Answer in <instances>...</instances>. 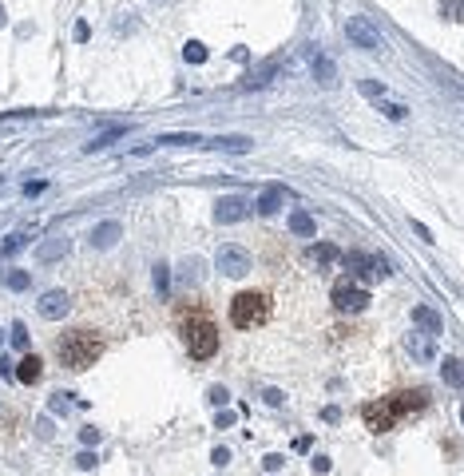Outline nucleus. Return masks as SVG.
Masks as SVG:
<instances>
[{"mask_svg":"<svg viewBox=\"0 0 464 476\" xmlns=\"http://www.w3.org/2000/svg\"><path fill=\"white\" fill-rule=\"evenodd\" d=\"M266 468H270V472H278V468H282V456L270 453V456H266Z\"/></svg>","mask_w":464,"mask_h":476,"instance_id":"a18cd8bd","label":"nucleus"},{"mask_svg":"<svg viewBox=\"0 0 464 476\" xmlns=\"http://www.w3.org/2000/svg\"><path fill=\"white\" fill-rule=\"evenodd\" d=\"M120 135H127V127H111V131H103L96 143H88V151H100V147H108L111 139H120Z\"/></svg>","mask_w":464,"mask_h":476,"instance_id":"cd10ccee","label":"nucleus"},{"mask_svg":"<svg viewBox=\"0 0 464 476\" xmlns=\"http://www.w3.org/2000/svg\"><path fill=\"white\" fill-rule=\"evenodd\" d=\"M103 349H108V342H103L96 330H72V333L60 337L56 357H60V366H67V369H88L103 357Z\"/></svg>","mask_w":464,"mask_h":476,"instance_id":"f03ea898","label":"nucleus"},{"mask_svg":"<svg viewBox=\"0 0 464 476\" xmlns=\"http://www.w3.org/2000/svg\"><path fill=\"white\" fill-rule=\"evenodd\" d=\"M345 270L354 278H361V274H373V255H361V250H349L345 255Z\"/></svg>","mask_w":464,"mask_h":476,"instance_id":"dca6fc26","label":"nucleus"},{"mask_svg":"<svg viewBox=\"0 0 464 476\" xmlns=\"http://www.w3.org/2000/svg\"><path fill=\"white\" fill-rule=\"evenodd\" d=\"M290 231L298 234V238H314L318 226H314V219H309L306 211H294V214H290Z\"/></svg>","mask_w":464,"mask_h":476,"instance_id":"6ab92c4d","label":"nucleus"},{"mask_svg":"<svg viewBox=\"0 0 464 476\" xmlns=\"http://www.w3.org/2000/svg\"><path fill=\"white\" fill-rule=\"evenodd\" d=\"M210 147H226V151H250L254 143H250L246 135H234V139L226 135V139H210Z\"/></svg>","mask_w":464,"mask_h":476,"instance_id":"b1692460","label":"nucleus"},{"mask_svg":"<svg viewBox=\"0 0 464 476\" xmlns=\"http://www.w3.org/2000/svg\"><path fill=\"white\" fill-rule=\"evenodd\" d=\"M321 421H326V425H337V421H342V413L333 409V405H326V409H321Z\"/></svg>","mask_w":464,"mask_h":476,"instance_id":"ea45409f","label":"nucleus"},{"mask_svg":"<svg viewBox=\"0 0 464 476\" xmlns=\"http://www.w3.org/2000/svg\"><path fill=\"white\" fill-rule=\"evenodd\" d=\"M345 36H349V40H354V44L369 48V52H377V48H381V36L373 32V24L365 20V16H354V20L345 24Z\"/></svg>","mask_w":464,"mask_h":476,"instance_id":"1a4fd4ad","label":"nucleus"},{"mask_svg":"<svg viewBox=\"0 0 464 476\" xmlns=\"http://www.w3.org/2000/svg\"><path fill=\"white\" fill-rule=\"evenodd\" d=\"M155 294L159 298H171V266H155Z\"/></svg>","mask_w":464,"mask_h":476,"instance_id":"412c9836","label":"nucleus"},{"mask_svg":"<svg viewBox=\"0 0 464 476\" xmlns=\"http://www.w3.org/2000/svg\"><path fill=\"white\" fill-rule=\"evenodd\" d=\"M179 330H183V342H187L191 357L207 361V357L219 354V330H214V321L207 314H187V318L179 321Z\"/></svg>","mask_w":464,"mask_h":476,"instance_id":"7ed1b4c3","label":"nucleus"},{"mask_svg":"<svg viewBox=\"0 0 464 476\" xmlns=\"http://www.w3.org/2000/svg\"><path fill=\"white\" fill-rule=\"evenodd\" d=\"M405 349H409L413 361H432V357H437V342H432V333H420V330L405 333Z\"/></svg>","mask_w":464,"mask_h":476,"instance_id":"9d476101","label":"nucleus"},{"mask_svg":"<svg viewBox=\"0 0 464 476\" xmlns=\"http://www.w3.org/2000/svg\"><path fill=\"white\" fill-rule=\"evenodd\" d=\"M0 342H4V333H0Z\"/></svg>","mask_w":464,"mask_h":476,"instance_id":"3c124183","label":"nucleus"},{"mask_svg":"<svg viewBox=\"0 0 464 476\" xmlns=\"http://www.w3.org/2000/svg\"><path fill=\"white\" fill-rule=\"evenodd\" d=\"M120 222H100V226H96V231H91V246H96V250H108V246H115L120 243Z\"/></svg>","mask_w":464,"mask_h":476,"instance_id":"ddd939ff","label":"nucleus"},{"mask_svg":"<svg viewBox=\"0 0 464 476\" xmlns=\"http://www.w3.org/2000/svg\"><path fill=\"white\" fill-rule=\"evenodd\" d=\"M342 258V250L333 243H318V246H309V262H318V266H330V262H337Z\"/></svg>","mask_w":464,"mask_h":476,"instance_id":"a211bd4d","label":"nucleus"},{"mask_svg":"<svg viewBox=\"0 0 464 476\" xmlns=\"http://www.w3.org/2000/svg\"><path fill=\"white\" fill-rule=\"evenodd\" d=\"M389 274V262L381 255H373V278H385Z\"/></svg>","mask_w":464,"mask_h":476,"instance_id":"4c0bfd02","label":"nucleus"},{"mask_svg":"<svg viewBox=\"0 0 464 476\" xmlns=\"http://www.w3.org/2000/svg\"><path fill=\"white\" fill-rule=\"evenodd\" d=\"M460 421H464V405H460Z\"/></svg>","mask_w":464,"mask_h":476,"instance_id":"8fccbe9b","label":"nucleus"},{"mask_svg":"<svg viewBox=\"0 0 464 476\" xmlns=\"http://www.w3.org/2000/svg\"><path fill=\"white\" fill-rule=\"evenodd\" d=\"M36 432H40V437H44V441H48V437H52V432H56V425H52V421H40V429H36Z\"/></svg>","mask_w":464,"mask_h":476,"instance_id":"de8ad7c7","label":"nucleus"},{"mask_svg":"<svg viewBox=\"0 0 464 476\" xmlns=\"http://www.w3.org/2000/svg\"><path fill=\"white\" fill-rule=\"evenodd\" d=\"M207 397H210V405H219V409H222V405L231 401V393H226V385H210V393H207Z\"/></svg>","mask_w":464,"mask_h":476,"instance_id":"c85d7f7f","label":"nucleus"},{"mask_svg":"<svg viewBox=\"0 0 464 476\" xmlns=\"http://www.w3.org/2000/svg\"><path fill=\"white\" fill-rule=\"evenodd\" d=\"M413 321H417V326H425L432 337L441 333V314L432 310V306H417V310H413Z\"/></svg>","mask_w":464,"mask_h":476,"instance_id":"f3484780","label":"nucleus"},{"mask_svg":"<svg viewBox=\"0 0 464 476\" xmlns=\"http://www.w3.org/2000/svg\"><path fill=\"white\" fill-rule=\"evenodd\" d=\"M231 425H234V413L231 409H222L219 417H214V429H231Z\"/></svg>","mask_w":464,"mask_h":476,"instance_id":"e433bc0d","label":"nucleus"},{"mask_svg":"<svg viewBox=\"0 0 464 476\" xmlns=\"http://www.w3.org/2000/svg\"><path fill=\"white\" fill-rule=\"evenodd\" d=\"M314 76H318V84H326V88H330L333 76H337V72H333V64L321 52H314Z\"/></svg>","mask_w":464,"mask_h":476,"instance_id":"aec40b11","label":"nucleus"},{"mask_svg":"<svg viewBox=\"0 0 464 476\" xmlns=\"http://www.w3.org/2000/svg\"><path fill=\"white\" fill-rule=\"evenodd\" d=\"M231 60H238V64H246V60H250V52H246V48H231Z\"/></svg>","mask_w":464,"mask_h":476,"instance_id":"49530a36","label":"nucleus"},{"mask_svg":"<svg viewBox=\"0 0 464 476\" xmlns=\"http://www.w3.org/2000/svg\"><path fill=\"white\" fill-rule=\"evenodd\" d=\"M282 202H286V191H282V187H266L262 195H258L254 211H258V214H266V219H270V214H278V207H282Z\"/></svg>","mask_w":464,"mask_h":476,"instance_id":"f8f14e48","label":"nucleus"},{"mask_svg":"<svg viewBox=\"0 0 464 476\" xmlns=\"http://www.w3.org/2000/svg\"><path fill=\"white\" fill-rule=\"evenodd\" d=\"M20 246H24V238H8V243L0 246V258H4V255H16V250H20Z\"/></svg>","mask_w":464,"mask_h":476,"instance_id":"58836bf2","label":"nucleus"},{"mask_svg":"<svg viewBox=\"0 0 464 476\" xmlns=\"http://www.w3.org/2000/svg\"><path fill=\"white\" fill-rule=\"evenodd\" d=\"M274 72H278V64H266V67H258V72H250V76H246V84H243V88H262V84H266L270 76H274Z\"/></svg>","mask_w":464,"mask_h":476,"instance_id":"393cba45","label":"nucleus"},{"mask_svg":"<svg viewBox=\"0 0 464 476\" xmlns=\"http://www.w3.org/2000/svg\"><path fill=\"white\" fill-rule=\"evenodd\" d=\"M270 318V298L262 290H246V294H234L231 302V321L238 330H254V326H266Z\"/></svg>","mask_w":464,"mask_h":476,"instance_id":"20e7f679","label":"nucleus"},{"mask_svg":"<svg viewBox=\"0 0 464 476\" xmlns=\"http://www.w3.org/2000/svg\"><path fill=\"white\" fill-rule=\"evenodd\" d=\"M262 397H266V405H274V409L278 405H286V393H282V389H266Z\"/></svg>","mask_w":464,"mask_h":476,"instance_id":"f704fd0d","label":"nucleus"},{"mask_svg":"<svg viewBox=\"0 0 464 476\" xmlns=\"http://www.w3.org/2000/svg\"><path fill=\"white\" fill-rule=\"evenodd\" d=\"M314 472H330V456H314Z\"/></svg>","mask_w":464,"mask_h":476,"instance_id":"c03bdc74","label":"nucleus"},{"mask_svg":"<svg viewBox=\"0 0 464 476\" xmlns=\"http://www.w3.org/2000/svg\"><path fill=\"white\" fill-rule=\"evenodd\" d=\"M12 345H16V349H28V330H24L20 321L12 326Z\"/></svg>","mask_w":464,"mask_h":476,"instance_id":"7c9ffc66","label":"nucleus"},{"mask_svg":"<svg viewBox=\"0 0 464 476\" xmlns=\"http://www.w3.org/2000/svg\"><path fill=\"white\" fill-rule=\"evenodd\" d=\"M207 44H202V40H187V48H183V60H187V64H207Z\"/></svg>","mask_w":464,"mask_h":476,"instance_id":"4be33fe9","label":"nucleus"},{"mask_svg":"<svg viewBox=\"0 0 464 476\" xmlns=\"http://www.w3.org/2000/svg\"><path fill=\"white\" fill-rule=\"evenodd\" d=\"M72 250V238H64V234H52V238H44V243L36 246V262H60V258Z\"/></svg>","mask_w":464,"mask_h":476,"instance_id":"9b49d317","label":"nucleus"},{"mask_svg":"<svg viewBox=\"0 0 464 476\" xmlns=\"http://www.w3.org/2000/svg\"><path fill=\"white\" fill-rule=\"evenodd\" d=\"M36 310H40V318L48 321H60L72 314V298H67V290H48L44 298L36 302Z\"/></svg>","mask_w":464,"mask_h":476,"instance_id":"0eeeda50","label":"nucleus"},{"mask_svg":"<svg viewBox=\"0 0 464 476\" xmlns=\"http://www.w3.org/2000/svg\"><path fill=\"white\" fill-rule=\"evenodd\" d=\"M52 409H56V413L67 409V393H56V397H52Z\"/></svg>","mask_w":464,"mask_h":476,"instance_id":"79ce46f5","label":"nucleus"},{"mask_svg":"<svg viewBox=\"0 0 464 476\" xmlns=\"http://www.w3.org/2000/svg\"><path fill=\"white\" fill-rule=\"evenodd\" d=\"M441 16L444 20H464V0H441Z\"/></svg>","mask_w":464,"mask_h":476,"instance_id":"a878e982","label":"nucleus"},{"mask_svg":"<svg viewBox=\"0 0 464 476\" xmlns=\"http://www.w3.org/2000/svg\"><path fill=\"white\" fill-rule=\"evenodd\" d=\"M210 461H214L219 468H226V465H231V449H214V453H210Z\"/></svg>","mask_w":464,"mask_h":476,"instance_id":"c9c22d12","label":"nucleus"},{"mask_svg":"<svg viewBox=\"0 0 464 476\" xmlns=\"http://www.w3.org/2000/svg\"><path fill=\"white\" fill-rule=\"evenodd\" d=\"M4 282H8V290H28V286H32L28 270H8V278H4Z\"/></svg>","mask_w":464,"mask_h":476,"instance_id":"bb28decb","label":"nucleus"},{"mask_svg":"<svg viewBox=\"0 0 464 476\" xmlns=\"http://www.w3.org/2000/svg\"><path fill=\"white\" fill-rule=\"evenodd\" d=\"M79 441H84V444H100V441H103V432L96 429V425H88V429H79Z\"/></svg>","mask_w":464,"mask_h":476,"instance_id":"2f4dec72","label":"nucleus"},{"mask_svg":"<svg viewBox=\"0 0 464 476\" xmlns=\"http://www.w3.org/2000/svg\"><path fill=\"white\" fill-rule=\"evenodd\" d=\"M0 28H4V8H0Z\"/></svg>","mask_w":464,"mask_h":476,"instance_id":"09e8293b","label":"nucleus"},{"mask_svg":"<svg viewBox=\"0 0 464 476\" xmlns=\"http://www.w3.org/2000/svg\"><path fill=\"white\" fill-rule=\"evenodd\" d=\"M246 214H250V202L243 199V195H222L219 202H214V222H243Z\"/></svg>","mask_w":464,"mask_h":476,"instance_id":"6e6552de","label":"nucleus"},{"mask_svg":"<svg viewBox=\"0 0 464 476\" xmlns=\"http://www.w3.org/2000/svg\"><path fill=\"white\" fill-rule=\"evenodd\" d=\"M429 409V389H405V393H393V397H381L373 405H365V425L373 432H389L401 417L409 413Z\"/></svg>","mask_w":464,"mask_h":476,"instance_id":"f257e3e1","label":"nucleus"},{"mask_svg":"<svg viewBox=\"0 0 464 476\" xmlns=\"http://www.w3.org/2000/svg\"><path fill=\"white\" fill-rule=\"evenodd\" d=\"M309 444H314V437H294V449H298V453H309Z\"/></svg>","mask_w":464,"mask_h":476,"instance_id":"37998d69","label":"nucleus"},{"mask_svg":"<svg viewBox=\"0 0 464 476\" xmlns=\"http://www.w3.org/2000/svg\"><path fill=\"white\" fill-rule=\"evenodd\" d=\"M441 377L449 389H464V366L456 361V357H444L441 361Z\"/></svg>","mask_w":464,"mask_h":476,"instance_id":"2eb2a0df","label":"nucleus"},{"mask_svg":"<svg viewBox=\"0 0 464 476\" xmlns=\"http://www.w3.org/2000/svg\"><path fill=\"white\" fill-rule=\"evenodd\" d=\"M357 88H361L365 96H381V91H385V84H381V79H361Z\"/></svg>","mask_w":464,"mask_h":476,"instance_id":"473e14b6","label":"nucleus"},{"mask_svg":"<svg viewBox=\"0 0 464 476\" xmlns=\"http://www.w3.org/2000/svg\"><path fill=\"white\" fill-rule=\"evenodd\" d=\"M333 306L342 314H361L369 306V294L361 286H354V278H342V282H333Z\"/></svg>","mask_w":464,"mask_h":476,"instance_id":"39448f33","label":"nucleus"},{"mask_svg":"<svg viewBox=\"0 0 464 476\" xmlns=\"http://www.w3.org/2000/svg\"><path fill=\"white\" fill-rule=\"evenodd\" d=\"M40 373H44V361H40L36 354H28L20 366H16V377H20L24 385H36V381H40Z\"/></svg>","mask_w":464,"mask_h":476,"instance_id":"4468645a","label":"nucleus"},{"mask_svg":"<svg viewBox=\"0 0 464 476\" xmlns=\"http://www.w3.org/2000/svg\"><path fill=\"white\" fill-rule=\"evenodd\" d=\"M76 465L84 468V472H91V468L100 465V456H96V453H79V456H76Z\"/></svg>","mask_w":464,"mask_h":476,"instance_id":"72a5a7b5","label":"nucleus"},{"mask_svg":"<svg viewBox=\"0 0 464 476\" xmlns=\"http://www.w3.org/2000/svg\"><path fill=\"white\" fill-rule=\"evenodd\" d=\"M214 270L226 274V278H243V274H250V255H246L243 246H219Z\"/></svg>","mask_w":464,"mask_h":476,"instance_id":"423d86ee","label":"nucleus"},{"mask_svg":"<svg viewBox=\"0 0 464 476\" xmlns=\"http://www.w3.org/2000/svg\"><path fill=\"white\" fill-rule=\"evenodd\" d=\"M159 143H175V147H207L210 139H202V135H163Z\"/></svg>","mask_w":464,"mask_h":476,"instance_id":"5701e85b","label":"nucleus"},{"mask_svg":"<svg viewBox=\"0 0 464 476\" xmlns=\"http://www.w3.org/2000/svg\"><path fill=\"white\" fill-rule=\"evenodd\" d=\"M381 111H385L389 120H405V115H409V108H405V103H381Z\"/></svg>","mask_w":464,"mask_h":476,"instance_id":"c756f323","label":"nucleus"},{"mask_svg":"<svg viewBox=\"0 0 464 476\" xmlns=\"http://www.w3.org/2000/svg\"><path fill=\"white\" fill-rule=\"evenodd\" d=\"M0 377H4V381H8V377H16V366H12L8 357H0Z\"/></svg>","mask_w":464,"mask_h":476,"instance_id":"a19ab883","label":"nucleus"}]
</instances>
